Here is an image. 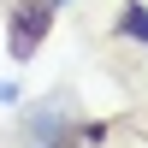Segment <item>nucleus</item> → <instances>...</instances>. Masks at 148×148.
Instances as JSON below:
<instances>
[{"instance_id":"nucleus-1","label":"nucleus","mask_w":148,"mask_h":148,"mask_svg":"<svg viewBox=\"0 0 148 148\" xmlns=\"http://www.w3.org/2000/svg\"><path fill=\"white\" fill-rule=\"evenodd\" d=\"M53 0H6V53L18 59H36L47 42V30H53Z\"/></svg>"},{"instance_id":"nucleus-2","label":"nucleus","mask_w":148,"mask_h":148,"mask_svg":"<svg viewBox=\"0 0 148 148\" xmlns=\"http://www.w3.org/2000/svg\"><path fill=\"white\" fill-rule=\"evenodd\" d=\"M65 130H71V119H65V95H47V101L24 107V148H59Z\"/></svg>"},{"instance_id":"nucleus-3","label":"nucleus","mask_w":148,"mask_h":148,"mask_svg":"<svg viewBox=\"0 0 148 148\" xmlns=\"http://www.w3.org/2000/svg\"><path fill=\"white\" fill-rule=\"evenodd\" d=\"M113 36H119V42L148 47V0H125V6L113 12Z\"/></svg>"},{"instance_id":"nucleus-4","label":"nucleus","mask_w":148,"mask_h":148,"mask_svg":"<svg viewBox=\"0 0 148 148\" xmlns=\"http://www.w3.org/2000/svg\"><path fill=\"white\" fill-rule=\"evenodd\" d=\"M12 101H18V83H12V77H0V107H12Z\"/></svg>"},{"instance_id":"nucleus-5","label":"nucleus","mask_w":148,"mask_h":148,"mask_svg":"<svg viewBox=\"0 0 148 148\" xmlns=\"http://www.w3.org/2000/svg\"><path fill=\"white\" fill-rule=\"evenodd\" d=\"M53 6H65V0H53Z\"/></svg>"},{"instance_id":"nucleus-6","label":"nucleus","mask_w":148,"mask_h":148,"mask_svg":"<svg viewBox=\"0 0 148 148\" xmlns=\"http://www.w3.org/2000/svg\"><path fill=\"white\" fill-rule=\"evenodd\" d=\"M59 148H65V142H59Z\"/></svg>"}]
</instances>
